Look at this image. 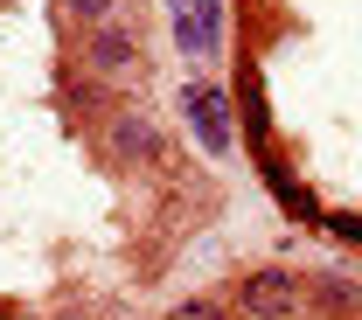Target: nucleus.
I'll return each instance as SVG.
<instances>
[{
	"label": "nucleus",
	"instance_id": "1",
	"mask_svg": "<svg viewBox=\"0 0 362 320\" xmlns=\"http://www.w3.org/2000/svg\"><path fill=\"white\" fill-rule=\"evenodd\" d=\"M168 21H175V49L181 56H216L223 42V0H168Z\"/></svg>",
	"mask_w": 362,
	"mask_h": 320
},
{
	"label": "nucleus",
	"instance_id": "2",
	"mask_svg": "<svg viewBox=\"0 0 362 320\" xmlns=\"http://www.w3.org/2000/svg\"><path fill=\"white\" fill-rule=\"evenodd\" d=\"M188 119H195L202 146H209L216 160H230V146H237V112H230V91H216V84H195V91H188Z\"/></svg>",
	"mask_w": 362,
	"mask_h": 320
},
{
	"label": "nucleus",
	"instance_id": "3",
	"mask_svg": "<svg viewBox=\"0 0 362 320\" xmlns=\"http://www.w3.org/2000/svg\"><path fill=\"white\" fill-rule=\"evenodd\" d=\"M105 153H112V160H133V167H153V160H168V139L153 133L146 119H133V112H126V119H112Z\"/></svg>",
	"mask_w": 362,
	"mask_h": 320
},
{
	"label": "nucleus",
	"instance_id": "4",
	"mask_svg": "<svg viewBox=\"0 0 362 320\" xmlns=\"http://www.w3.org/2000/svg\"><path fill=\"white\" fill-rule=\"evenodd\" d=\"M244 307H251L258 320H286L293 307H300V278L279 272V265H272V272H251V285H244Z\"/></svg>",
	"mask_w": 362,
	"mask_h": 320
},
{
	"label": "nucleus",
	"instance_id": "5",
	"mask_svg": "<svg viewBox=\"0 0 362 320\" xmlns=\"http://www.w3.org/2000/svg\"><path fill=\"white\" fill-rule=\"evenodd\" d=\"M90 70H105V77L112 70H133V35L126 28H98L90 35Z\"/></svg>",
	"mask_w": 362,
	"mask_h": 320
},
{
	"label": "nucleus",
	"instance_id": "6",
	"mask_svg": "<svg viewBox=\"0 0 362 320\" xmlns=\"http://www.w3.org/2000/svg\"><path fill=\"white\" fill-rule=\"evenodd\" d=\"M168 320H230V300L223 292H195V300L168 307Z\"/></svg>",
	"mask_w": 362,
	"mask_h": 320
},
{
	"label": "nucleus",
	"instance_id": "7",
	"mask_svg": "<svg viewBox=\"0 0 362 320\" xmlns=\"http://www.w3.org/2000/svg\"><path fill=\"white\" fill-rule=\"evenodd\" d=\"M70 14H84V21H105V14H112V0H70Z\"/></svg>",
	"mask_w": 362,
	"mask_h": 320
},
{
	"label": "nucleus",
	"instance_id": "8",
	"mask_svg": "<svg viewBox=\"0 0 362 320\" xmlns=\"http://www.w3.org/2000/svg\"><path fill=\"white\" fill-rule=\"evenodd\" d=\"M327 223L341 230V237H349V244H362V216H327Z\"/></svg>",
	"mask_w": 362,
	"mask_h": 320
},
{
	"label": "nucleus",
	"instance_id": "9",
	"mask_svg": "<svg viewBox=\"0 0 362 320\" xmlns=\"http://www.w3.org/2000/svg\"><path fill=\"white\" fill-rule=\"evenodd\" d=\"M0 320H7V314H0Z\"/></svg>",
	"mask_w": 362,
	"mask_h": 320
}]
</instances>
